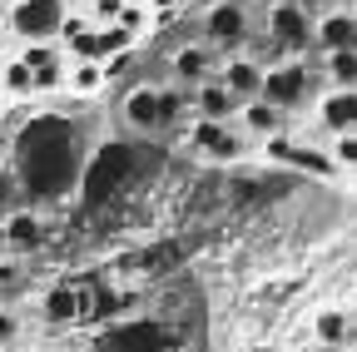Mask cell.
<instances>
[{
	"mask_svg": "<svg viewBox=\"0 0 357 352\" xmlns=\"http://www.w3.org/2000/svg\"><path fill=\"white\" fill-rule=\"evenodd\" d=\"M184 109H189V90H154V84H139V90H129V100H124V124H134V129H174V124H184Z\"/></svg>",
	"mask_w": 357,
	"mask_h": 352,
	"instance_id": "cell-1",
	"label": "cell"
},
{
	"mask_svg": "<svg viewBox=\"0 0 357 352\" xmlns=\"http://www.w3.org/2000/svg\"><path fill=\"white\" fill-rule=\"evenodd\" d=\"M258 100H268L273 109L293 114L312 100V70L303 60H278V65H268L263 70V84H258Z\"/></svg>",
	"mask_w": 357,
	"mask_h": 352,
	"instance_id": "cell-2",
	"label": "cell"
},
{
	"mask_svg": "<svg viewBox=\"0 0 357 352\" xmlns=\"http://www.w3.org/2000/svg\"><path fill=\"white\" fill-rule=\"evenodd\" d=\"M263 35L273 40L283 55H307L312 50V15L288 6V0H278V6H268V15H263Z\"/></svg>",
	"mask_w": 357,
	"mask_h": 352,
	"instance_id": "cell-3",
	"label": "cell"
},
{
	"mask_svg": "<svg viewBox=\"0 0 357 352\" xmlns=\"http://www.w3.org/2000/svg\"><path fill=\"white\" fill-rule=\"evenodd\" d=\"M194 149L218 159V164H238L248 154V139H243V129H234L229 119H199L194 124Z\"/></svg>",
	"mask_w": 357,
	"mask_h": 352,
	"instance_id": "cell-4",
	"label": "cell"
},
{
	"mask_svg": "<svg viewBox=\"0 0 357 352\" xmlns=\"http://www.w3.org/2000/svg\"><path fill=\"white\" fill-rule=\"evenodd\" d=\"M65 15H70L65 0H20L15 15H10V25H15V35H25V40H55Z\"/></svg>",
	"mask_w": 357,
	"mask_h": 352,
	"instance_id": "cell-5",
	"label": "cell"
},
{
	"mask_svg": "<svg viewBox=\"0 0 357 352\" xmlns=\"http://www.w3.org/2000/svg\"><path fill=\"white\" fill-rule=\"evenodd\" d=\"M248 6H238V0H218V6H208L204 15V40L208 45H223V50H234L248 40Z\"/></svg>",
	"mask_w": 357,
	"mask_h": 352,
	"instance_id": "cell-6",
	"label": "cell"
},
{
	"mask_svg": "<svg viewBox=\"0 0 357 352\" xmlns=\"http://www.w3.org/2000/svg\"><path fill=\"white\" fill-rule=\"evenodd\" d=\"M312 45H318L323 55L328 50H357V15L347 6H337L323 20H312Z\"/></svg>",
	"mask_w": 357,
	"mask_h": 352,
	"instance_id": "cell-7",
	"label": "cell"
},
{
	"mask_svg": "<svg viewBox=\"0 0 357 352\" xmlns=\"http://www.w3.org/2000/svg\"><path fill=\"white\" fill-rule=\"evenodd\" d=\"M0 238H6L15 253H30V248H40L50 238V229H45V218H35V208H10L0 218Z\"/></svg>",
	"mask_w": 357,
	"mask_h": 352,
	"instance_id": "cell-8",
	"label": "cell"
},
{
	"mask_svg": "<svg viewBox=\"0 0 357 352\" xmlns=\"http://www.w3.org/2000/svg\"><path fill=\"white\" fill-rule=\"evenodd\" d=\"M218 84H223V90H229L238 105H243V100H258L263 65H258V60H248V55H229V60H223V70H218Z\"/></svg>",
	"mask_w": 357,
	"mask_h": 352,
	"instance_id": "cell-9",
	"label": "cell"
},
{
	"mask_svg": "<svg viewBox=\"0 0 357 352\" xmlns=\"http://www.w3.org/2000/svg\"><path fill=\"white\" fill-rule=\"evenodd\" d=\"M189 105H194V114H199V119H234V109H238V100L218 84V75H208V79L189 84Z\"/></svg>",
	"mask_w": 357,
	"mask_h": 352,
	"instance_id": "cell-10",
	"label": "cell"
},
{
	"mask_svg": "<svg viewBox=\"0 0 357 352\" xmlns=\"http://www.w3.org/2000/svg\"><path fill=\"white\" fill-rule=\"evenodd\" d=\"M40 313H45V323H50V328H70V323L84 318V293H79L75 283H55L50 293H45Z\"/></svg>",
	"mask_w": 357,
	"mask_h": 352,
	"instance_id": "cell-11",
	"label": "cell"
},
{
	"mask_svg": "<svg viewBox=\"0 0 357 352\" xmlns=\"http://www.w3.org/2000/svg\"><path fill=\"white\" fill-rule=\"evenodd\" d=\"M234 119L243 124V135H258V139L283 135V129H288V114H283V109H273L268 100H243V105L234 109Z\"/></svg>",
	"mask_w": 357,
	"mask_h": 352,
	"instance_id": "cell-12",
	"label": "cell"
},
{
	"mask_svg": "<svg viewBox=\"0 0 357 352\" xmlns=\"http://www.w3.org/2000/svg\"><path fill=\"white\" fill-rule=\"evenodd\" d=\"M318 119L328 135H347L357 129V90H328L323 105H318Z\"/></svg>",
	"mask_w": 357,
	"mask_h": 352,
	"instance_id": "cell-13",
	"label": "cell"
},
{
	"mask_svg": "<svg viewBox=\"0 0 357 352\" xmlns=\"http://www.w3.org/2000/svg\"><path fill=\"white\" fill-rule=\"evenodd\" d=\"M169 70H174V79L189 90V84H199V79L213 75V50H208V45H184V50L169 60Z\"/></svg>",
	"mask_w": 357,
	"mask_h": 352,
	"instance_id": "cell-14",
	"label": "cell"
},
{
	"mask_svg": "<svg viewBox=\"0 0 357 352\" xmlns=\"http://www.w3.org/2000/svg\"><path fill=\"white\" fill-rule=\"evenodd\" d=\"M288 164L298 169V174H312V179H337V164L328 159V149H318V144H298L293 139V149H288Z\"/></svg>",
	"mask_w": 357,
	"mask_h": 352,
	"instance_id": "cell-15",
	"label": "cell"
},
{
	"mask_svg": "<svg viewBox=\"0 0 357 352\" xmlns=\"http://www.w3.org/2000/svg\"><path fill=\"white\" fill-rule=\"evenodd\" d=\"M323 75H328L333 90H357V50H328Z\"/></svg>",
	"mask_w": 357,
	"mask_h": 352,
	"instance_id": "cell-16",
	"label": "cell"
},
{
	"mask_svg": "<svg viewBox=\"0 0 357 352\" xmlns=\"http://www.w3.org/2000/svg\"><path fill=\"white\" fill-rule=\"evenodd\" d=\"M312 332H318V342L337 347V342H347V337H352V318L342 313V307H328V313L312 318Z\"/></svg>",
	"mask_w": 357,
	"mask_h": 352,
	"instance_id": "cell-17",
	"label": "cell"
},
{
	"mask_svg": "<svg viewBox=\"0 0 357 352\" xmlns=\"http://www.w3.org/2000/svg\"><path fill=\"white\" fill-rule=\"evenodd\" d=\"M65 84L75 95H95L100 84H105V70H100V60H70V70H65Z\"/></svg>",
	"mask_w": 357,
	"mask_h": 352,
	"instance_id": "cell-18",
	"label": "cell"
},
{
	"mask_svg": "<svg viewBox=\"0 0 357 352\" xmlns=\"http://www.w3.org/2000/svg\"><path fill=\"white\" fill-rule=\"evenodd\" d=\"M20 65H25L30 75H40V70H55V65H65V60H60V50H55V45H45V40H30L25 55H20Z\"/></svg>",
	"mask_w": 357,
	"mask_h": 352,
	"instance_id": "cell-19",
	"label": "cell"
},
{
	"mask_svg": "<svg viewBox=\"0 0 357 352\" xmlns=\"http://www.w3.org/2000/svg\"><path fill=\"white\" fill-rule=\"evenodd\" d=\"M20 204V169L0 159V213H10Z\"/></svg>",
	"mask_w": 357,
	"mask_h": 352,
	"instance_id": "cell-20",
	"label": "cell"
},
{
	"mask_svg": "<svg viewBox=\"0 0 357 352\" xmlns=\"http://www.w3.org/2000/svg\"><path fill=\"white\" fill-rule=\"evenodd\" d=\"M328 159H333L337 169H352V164H357V129H347V135H333Z\"/></svg>",
	"mask_w": 357,
	"mask_h": 352,
	"instance_id": "cell-21",
	"label": "cell"
},
{
	"mask_svg": "<svg viewBox=\"0 0 357 352\" xmlns=\"http://www.w3.org/2000/svg\"><path fill=\"white\" fill-rule=\"evenodd\" d=\"M114 25H119V30H129V35H139V30L149 25L144 0H124V6H119V15H114Z\"/></svg>",
	"mask_w": 357,
	"mask_h": 352,
	"instance_id": "cell-22",
	"label": "cell"
},
{
	"mask_svg": "<svg viewBox=\"0 0 357 352\" xmlns=\"http://www.w3.org/2000/svg\"><path fill=\"white\" fill-rule=\"evenodd\" d=\"M0 84H6L10 95H35V79H30V70H25L20 60H10V65H6V75H0Z\"/></svg>",
	"mask_w": 357,
	"mask_h": 352,
	"instance_id": "cell-23",
	"label": "cell"
},
{
	"mask_svg": "<svg viewBox=\"0 0 357 352\" xmlns=\"http://www.w3.org/2000/svg\"><path fill=\"white\" fill-rule=\"evenodd\" d=\"M119 6H124V0H89V20H95V25H114Z\"/></svg>",
	"mask_w": 357,
	"mask_h": 352,
	"instance_id": "cell-24",
	"label": "cell"
},
{
	"mask_svg": "<svg viewBox=\"0 0 357 352\" xmlns=\"http://www.w3.org/2000/svg\"><path fill=\"white\" fill-rule=\"evenodd\" d=\"M288 149H293L288 129H283V135H268V164H288Z\"/></svg>",
	"mask_w": 357,
	"mask_h": 352,
	"instance_id": "cell-25",
	"label": "cell"
},
{
	"mask_svg": "<svg viewBox=\"0 0 357 352\" xmlns=\"http://www.w3.org/2000/svg\"><path fill=\"white\" fill-rule=\"evenodd\" d=\"M20 337V318L15 313H6V307H0V347H10Z\"/></svg>",
	"mask_w": 357,
	"mask_h": 352,
	"instance_id": "cell-26",
	"label": "cell"
},
{
	"mask_svg": "<svg viewBox=\"0 0 357 352\" xmlns=\"http://www.w3.org/2000/svg\"><path fill=\"white\" fill-rule=\"evenodd\" d=\"M15 278H20L15 263H0V288H15Z\"/></svg>",
	"mask_w": 357,
	"mask_h": 352,
	"instance_id": "cell-27",
	"label": "cell"
},
{
	"mask_svg": "<svg viewBox=\"0 0 357 352\" xmlns=\"http://www.w3.org/2000/svg\"><path fill=\"white\" fill-rule=\"evenodd\" d=\"M288 6H298V10H307V15H312V10H323L328 0H288Z\"/></svg>",
	"mask_w": 357,
	"mask_h": 352,
	"instance_id": "cell-28",
	"label": "cell"
},
{
	"mask_svg": "<svg viewBox=\"0 0 357 352\" xmlns=\"http://www.w3.org/2000/svg\"><path fill=\"white\" fill-rule=\"evenodd\" d=\"M6 154H10V139H6V135H0V159H6Z\"/></svg>",
	"mask_w": 357,
	"mask_h": 352,
	"instance_id": "cell-29",
	"label": "cell"
},
{
	"mask_svg": "<svg viewBox=\"0 0 357 352\" xmlns=\"http://www.w3.org/2000/svg\"><path fill=\"white\" fill-rule=\"evenodd\" d=\"M65 6H89V0H65Z\"/></svg>",
	"mask_w": 357,
	"mask_h": 352,
	"instance_id": "cell-30",
	"label": "cell"
},
{
	"mask_svg": "<svg viewBox=\"0 0 357 352\" xmlns=\"http://www.w3.org/2000/svg\"><path fill=\"white\" fill-rule=\"evenodd\" d=\"M258 6H278V0H258Z\"/></svg>",
	"mask_w": 357,
	"mask_h": 352,
	"instance_id": "cell-31",
	"label": "cell"
},
{
	"mask_svg": "<svg viewBox=\"0 0 357 352\" xmlns=\"http://www.w3.org/2000/svg\"><path fill=\"white\" fill-rule=\"evenodd\" d=\"M342 6H352V0H342Z\"/></svg>",
	"mask_w": 357,
	"mask_h": 352,
	"instance_id": "cell-32",
	"label": "cell"
}]
</instances>
